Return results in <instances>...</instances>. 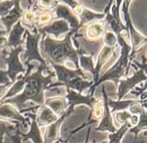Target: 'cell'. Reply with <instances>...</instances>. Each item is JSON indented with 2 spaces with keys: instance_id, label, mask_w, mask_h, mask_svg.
I'll use <instances>...</instances> for the list:
<instances>
[{
  "instance_id": "cell-1",
  "label": "cell",
  "mask_w": 147,
  "mask_h": 143,
  "mask_svg": "<svg viewBox=\"0 0 147 143\" xmlns=\"http://www.w3.org/2000/svg\"><path fill=\"white\" fill-rule=\"evenodd\" d=\"M48 67L47 64H41L37 67V71L34 72L32 73L31 72L27 71L24 76L25 87L23 92L12 98L7 99L0 104L7 103L14 104L18 108L20 112L22 111L26 102L28 100H32L38 104H44L45 90H50L49 84L52 82V79L55 76V72L51 70L46 76L43 75V72L45 71Z\"/></svg>"
},
{
  "instance_id": "cell-2",
  "label": "cell",
  "mask_w": 147,
  "mask_h": 143,
  "mask_svg": "<svg viewBox=\"0 0 147 143\" xmlns=\"http://www.w3.org/2000/svg\"><path fill=\"white\" fill-rule=\"evenodd\" d=\"M74 34L73 31H70L63 40L53 39L50 36L44 35L41 51L48 57L50 62L63 65L66 61L70 60L76 64V69L80 68L79 55H83L87 52L81 48L76 49L73 47L70 37Z\"/></svg>"
},
{
  "instance_id": "cell-3",
  "label": "cell",
  "mask_w": 147,
  "mask_h": 143,
  "mask_svg": "<svg viewBox=\"0 0 147 143\" xmlns=\"http://www.w3.org/2000/svg\"><path fill=\"white\" fill-rule=\"evenodd\" d=\"M117 39L119 40V44L122 47L121 57L111 69H109L104 75L102 76L96 84L92 85L91 88L89 91L90 92L89 94L90 95H92L96 86L98 85L102 82L106 81V80H112V81L115 82L116 84H117L120 81L121 77L126 74V70H128V63H129V59L130 58L129 52L131 51V47L125 41L121 34L117 36Z\"/></svg>"
},
{
  "instance_id": "cell-4",
  "label": "cell",
  "mask_w": 147,
  "mask_h": 143,
  "mask_svg": "<svg viewBox=\"0 0 147 143\" xmlns=\"http://www.w3.org/2000/svg\"><path fill=\"white\" fill-rule=\"evenodd\" d=\"M22 51H23L22 45L19 46L15 49L10 48L9 51H7V49H0V58L3 60L4 64L8 66L7 72L9 78L12 83L15 82L19 73H23L26 71L19 57V54Z\"/></svg>"
},
{
  "instance_id": "cell-5",
  "label": "cell",
  "mask_w": 147,
  "mask_h": 143,
  "mask_svg": "<svg viewBox=\"0 0 147 143\" xmlns=\"http://www.w3.org/2000/svg\"><path fill=\"white\" fill-rule=\"evenodd\" d=\"M26 34H27L26 50L25 52L22 56V60L24 64H28L32 60L37 59L42 65H47V62L45 61V60L40 56V53H39L38 43L42 34L39 32L32 34L27 30L26 31Z\"/></svg>"
},
{
  "instance_id": "cell-6",
  "label": "cell",
  "mask_w": 147,
  "mask_h": 143,
  "mask_svg": "<svg viewBox=\"0 0 147 143\" xmlns=\"http://www.w3.org/2000/svg\"><path fill=\"white\" fill-rule=\"evenodd\" d=\"M60 2V1H59ZM56 19H64L70 25L71 31L76 34L80 29V19L66 4H57L54 9Z\"/></svg>"
},
{
  "instance_id": "cell-7",
  "label": "cell",
  "mask_w": 147,
  "mask_h": 143,
  "mask_svg": "<svg viewBox=\"0 0 147 143\" xmlns=\"http://www.w3.org/2000/svg\"><path fill=\"white\" fill-rule=\"evenodd\" d=\"M50 63L55 69V75H57L58 81L61 82L60 83L63 84L64 85L65 84L66 85L68 83V82H70L72 79L75 78L76 77H78V76L83 77L84 80H87V74L83 72L80 67L76 69V70H73L69 68H67V67L63 65L55 64V63L53 62Z\"/></svg>"
},
{
  "instance_id": "cell-8",
  "label": "cell",
  "mask_w": 147,
  "mask_h": 143,
  "mask_svg": "<svg viewBox=\"0 0 147 143\" xmlns=\"http://www.w3.org/2000/svg\"><path fill=\"white\" fill-rule=\"evenodd\" d=\"M146 79V76L144 73L143 69L137 72L136 74H134L131 78L127 79L126 80H120V84L119 86L118 90V100L119 102L124 97L125 94L129 92L131 90L135 87V85L139 83L140 82L145 80Z\"/></svg>"
},
{
  "instance_id": "cell-9",
  "label": "cell",
  "mask_w": 147,
  "mask_h": 143,
  "mask_svg": "<svg viewBox=\"0 0 147 143\" xmlns=\"http://www.w3.org/2000/svg\"><path fill=\"white\" fill-rule=\"evenodd\" d=\"M69 30V24L64 19H55L50 24L37 29L38 32L41 34H53L56 38H57L60 34L68 31Z\"/></svg>"
},
{
  "instance_id": "cell-10",
  "label": "cell",
  "mask_w": 147,
  "mask_h": 143,
  "mask_svg": "<svg viewBox=\"0 0 147 143\" xmlns=\"http://www.w3.org/2000/svg\"><path fill=\"white\" fill-rule=\"evenodd\" d=\"M73 107H74L73 106L70 105V107L67 110H66V111L60 116V119L56 120L53 124H50V125L47 126V129L45 132L43 143H53L57 140L60 123L64 120V119L67 116H68L73 111Z\"/></svg>"
},
{
  "instance_id": "cell-11",
  "label": "cell",
  "mask_w": 147,
  "mask_h": 143,
  "mask_svg": "<svg viewBox=\"0 0 147 143\" xmlns=\"http://www.w3.org/2000/svg\"><path fill=\"white\" fill-rule=\"evenodd\" d=\"M107 24L103 21H93L86 27L84 29V34L86 40L90 41H96L103 39V35L106 32ZM109 29V28H108Z\"/></svg>"
},
{
  "instance_id": "cell-12",
  "label": "cell",
  "mask_w": 147,
  "mask_h": 143,
  "mask_svg": "<svg viewBox=\"0 0 147 143\" xmlns=\"http://www.w3.org/2000/svg\"><path fill=\"white\" fill-rule=\"evenodd\" d=\"M20 1H14V8L10 10L7 15L0 18L1 21L7 29V30H6L7 34L10 32L12 26L19 21L20 17H22L23 13H24L23 10L20 8Z\"/></svg>"
},
{
  "instance_id": "cell-13",
  "label": "cell",
  "mask_w": 147,
  "mask_h": 143,
  "mask_svg": "<svg viewBox=\"0 0 147 143\" xmlns=\"http://www.w3.org/2000/svg\"><path fill=\"white\" fill-rule=\"evenodd\" d=\"M0 120H14L20 122L21 126L26 127V119L14 107L7 103L0 104Z\"/></svg>"
},
{
  "instance_id": "cell-14",
  "label": "cell",
  "mask_w": 147,
  "mask_h": 143,
  "mask_svg": "<svg viewBox=\"0 0 147 143\" xmlns=\"http://www.w3.org/2000/svg\"><path fill=\"white\" fill-rule=\"evenodd\" d=\"M103 98H104V117L100 122V125L96 128V130H100V131H109L111 132L115 133L116 132V129L115 128L113 124V120H112L110 110H109V106L108 104V98L107 94H106V91H105V87L103 86Z\"/></svg>"
},
{
  "instance_id": "cell-15",
  "label": "cell",
  "mask_w": 147,
  "mask_h": 143,
  "mask_svg": "<svg viewBox=\"0 0 147 143\" xmlns=\"http://www.w3.org/2000/svg\"><path fill=\"white\" fill-rule=\"evenodd\" d=\"M67 94L65 98L67 100V102L70 105L74 107L76 104H86L93 108V104L96 102V100L92 97L90 94H88L87 96H83L78 92H76L74 90L70 89H67Z\"/></svg>"
},
{
  "instance_id": "cell-16",
  "label": "cell",
  "mask_w": 147,
  "mask_h": 143,
  "mask_svg": "<svg viewBox=\"0 0 147 143\" xmlns=\"http://www.w3.org/2000/svg\"><path fill=\"white\" fill-rule=\"evenodd\" d=\"M25 31V28L22 26L21 21H18L16 24H14L13 28L9 32V36L7 39L8 44H7V48H12L15 49L18 47L19 46L22 45V35Z\"/></svg>"
},
{
  "instance_id": "cell-17",
  "label": "cell",
  "mask_w": 147,
  "mask_h": 143,
  "mask_svg": "<svg viewBox=\"0 0 147 143\" xmlns=\"http://www.w3.org/2000/svg\"><path fill=\"white\" fill-rule=\"evenodd\" d=\"M57 120V116L46 105H42L38 109L36 121L38 126H45L55 122Z\"/></svg>"
},
{
  "instance_id": "cell-18",
  "label": "cell",
  "mask_w": 147,
  "mask_h": 143,
  "mask_svg": "<svg viewBox=\"0 0 147 143\" xmlns=\"http://www.w3.org/2000/svg\"><path fill=\"white\" fill-rule=\"evenodd\" d=\"M30 117L32 118V122L31 130L29 132L28 134H23V133L19 132L20 134H21L22 137V141L24 142L28 139L31 138L32 140L34 141V143H43V139L41 137V133H40V130L39 129V126L37 124V121H36V114L33 113V114H30Z\"/></svg>"
},
{
  "instance_id": "cell-19",
  "label": "cell",
  "mask_w": 147,
  "mask_h": 143,
  "mask_svg": "<svg viewBox=\"0 0 147 143\" xmlns=\"http://www.w3.org/2000/svg\"><path fill=\"white\" fill-rule=\"evenodd\" d=\"M45 105L48 106L55 114L61 116L66 111L68 102L65 97H53L46 100Z\"/></svg>"
},
{
  "instance_id": "cell-20",
  "label": "cell",
  "mask_w": 147,
  "mask_h": 143,
  "mask_svg": "<svg viewBox=\"0 0 147 143\" xmlns=\"http://www.w3.org/2000/svg\"><path fill=\"white\" fill-rule=\"evenodd\" d=\"M92 84H93V82H88L84 80L83 77L78 76L68 82V83L66 84V87H67V89L77 90L78 93L81 94L85 90L90 87H91Z\"/></svg>"
},
{
  "instance_id": "cell-21",
  "label": "cell",
  "mask_w": 147,
  "mask_h": 143,
  "mask_svg": "<svg viewBox=\"0 0 147 143\" xmlns=\"http://www.w3.org/2000/svg\"><path fill=\"white\" fill-rule=\"evenodd\" d=\"M80 17V28L82 26H84L87 23H90L93 20H98L103 19V17H106V14H98V13H95L93 11H90V10L87 9H83L81 14L79 15Z\"/></svg>"
},
{
  "instance_id": "cell-22",
  "label": "cell",
  "mask_w": 147,
  "mask_h": 143,
  "mask_svg": "<svg viewBox=\"0 0 147 143\" xmlns=\"http://www.w3.org/2000/svg\"><path fill=\"white\" fill-rule=\"evenodd\" d=\"M79 61H80V67L82 69H83L86 71H89L91 72L94 77V81H96V74L95 71V68L93 67V59H92V55L90 57H86V56L81 55L79 58Z\"/></svg>"
},
{
  "instance_id": "cell-23",
  "label": "cell",
  "mask_w": 147,
  "mask_h": 143,
  "mask_svg": "<svg viewBox=\"0 0 147 143\" xmlns=\"http://www.w3.org/2000/svg\"><path fill=\"white\" fill-rule=\"evenodd\" d=\"M138 113L140 114V120H139V124L136 127L130 130V132L134 133L136 137L141 130H144V129H147V112L145 111L143 107H141Z\"/></svg>"
},
{
  "instance_id": "cell-24",
  "label": "cell",
  "mask_w": 147,
  "mask_h": 143,
  "mask_svg": "<svg viewBox=\"0 0 147 143\" xmlns=\"http://www.w3.org/2000/svg\"><path fill=\"white\" fill-rule=\"evenodd\" d=\"M19 126H21V124H19V122H17V126H16L10 124L7 121L0 120V143H4L3 139H4V134H10L11 132L16 131Z\"/></svg>"
},
{
  "instance_id": "cell-25",
  "label": "cell",
  "mask_w": 147,
  "mask_h": 143,
  "mask_svg": "<svg viewBox=\"0 0 147 143\" xmlns=\"http://www.w3.org/2000/svg\"><path fill=\"white\" fill-rule=\"evenodd\" d=\"M14 6V1H0V17L7 15Z\"/></svg>"
},
{
  "instance_id": "cell-26",
  "label": "cell",
  "mask_w": 147,
  "mask_h": 143,
  "mask_svg": "<svg viewBox=\"0 0 147 143\" xmlns=\"http://www.w3.org/2000/svg\"><path fill=\"white\" fill-rule=\"evenodd\" d=\"M116 41H117V37L114 33L112 31H106L104 37L103 38V41L106 46L110 47H116Z\"/></svg>"
},
{
  "instance_id": "cell-27",
  "label": "cell",
  "mask_w": 147,
  "mask_h": 143,
  "mask_svg": "<svg viewBox=\"0 0 147 143\" xmlns=\"http://www.w3.org/2000/svg\"><path fill=\"white\" fill-rule=\"evenodd\" d=\"M133 114H131V113L128 112L126 110L123 112H119L116 114V120L121 124H125L126 122H129Z\"/></svg>"
},
{
  "instance_id": "cell-28",
  "label": "cell",
  "mask_w": 147,
  "mask_h": 143,
  "mask_svg": "<svg viewBox=\"0 0 147 143\" xmlns=\"http://www.w3.org/2000/svg\"><path fill=\"white\" fill-rule=\"evenodd\" d=\"M12 82L10 81V79L9 78L7 72L0 69V85L10 86Z\"/></svg>"
},
{
  "instance_id": "cell-29",
  "label": "cell",
  "mask_w": 147,
  "mask_h": 143,
  "mask_svg": "<svg viewBox=\"0 0 147 143\" xmlns=\"http://www.w3.org/2000/svg\"><path fill=\"white\" fill-rule=\"evenodd\" d=\"M19 127H20V126H19L17 128V130H16V132H16V134H14V135H13V134H7V135H8L9 137V138L14 142V143H21L22 137H20V134L18 133Z\"/></svg>"
},
{
  "instance_id": "cell-30",
  "label": "cell",
  "mask_w": 147,
  "mask_h": 143,
  "mask_svg": "<svg viewBox=\"0 0 147 143\" xmlns=\"http://www.w3.org/2000/svg\"><path fill=\"white\" fill-rule=\"evenodd\" d=\"M8 44L7 39L5 37H0V49H6Z\"/></svg>"
},
{
  "instance_id": "cell-31",
  "label": "cell",
  "mask_w": 147,
  "mask_h": 143,
  "mask_svg": "<svg viewBox=\"0 0 147 143\" xmlns=\"http://www.w3.org/2000/svg\"><path fill=\"white\" fill-rule=\"evenodd\" d=\"M136 64H137L139 66V67H142V69H143L144 71H146V74H147V65H146V63L144 62V64H138L137 62H136ZM146 88H147V82H146V84H145L144 87V88L142 90V92L144 91V90H146Z\"/></svg>"
},
{
  "instance_id": "cell-32",
  "label": "cell",
  "mask_w": 147,
  "mask_h": 143,
  "mask_svg": "<svg viewBox=\"0 0 147 143\" xmlns=\"http://www.w3.org/2000/svg\"><path fill=\"white\" fill-rule=\"evenodd\" d=\"M7 87H8V85H0V100H1V97L3 98V97H4Z\"/></svg>"
},
{
  "instance_id": "cell-33",
  "label": "cell",
  "mask_w": 147,
  "mask_h": 143,
  "mask_svg": "<svg viewBox=\"0 0 147 143\" xmlns=\"http://www.w3.org/2000/svg\"><path fill=\"white\" fill-rule=\"evenodd\" d=\"M7 34V31L4 30H0V37H4V35Z\"/></svg>"
},
{
  "instance_id": "cell-34",
  "label": "cell",
  "mask_w": 147,
  "mask_h": 143,
  "mask_svg": "<svg viewBox=\"0 0 147 143\" xmlns=\"http://www.w3.org/2000/svg\"><path fill=\"white\" fill-rule=\"evenodd\" d=\"M108 143H112V140H110V142H108Z\"/></svg>"
},
{
  "instance_id": "cell-35",
  "label": "cell",
  "mask_w": 147,
  "mask_h": 143,
  "mask_svg": "<svg viewBox=\"0 0 147 143\" xmlns=\"http://www.w3.org/2000/svg\"><path fill=\"white\" fill-rule=\"evenodd\" d=\"M54 143H60V142H59V141H57V142H54Z\"/></svg>"
},
{
  "instance_id": "cell-36",
  "label": "cell",
  "mask_w": 147,
  "mask_h": 143,
  "mask_svg": "<svg viewBox=\"0 0 147 143\" xmlns=\"http://www.w3.org/2000/svg\"><path fill=\"white\" fill-rule=\"evenodd\" d=\"M93 143H95V142H93ZM102 143H106V142H102Z\"/></svg>"
}]
</instances>
